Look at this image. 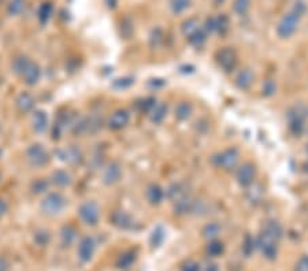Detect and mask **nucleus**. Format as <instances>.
I'll use <instances>...</instances> for the list:
<instances>
[{
  "label": "nucleus",
  "instance_id": "26",
  "mask_svg": "<svg viewBox=\"0 0 308 271\" xmlns=\"http://www.w3.org/2000/svg\"><path fill=\"white\" fill-rule=\"evenodd\" d=\"M222 232V227L218 222H210V223H207L204 227H203V230H201V235L204 238L207 240H217V237L219 235V233Z\"/></svg>",
  "mask_w": 308,
  "mask_h": 271
},
{
  "label": "nucleus",
  "instance_id": "23",
  "mask_svg": "<svg viewBox=\"0 0 308 271\" xmlns=\"http://www.w3.org/2000/svg\"><path fill=\"white\" fill-rule=\"evenodd\" d=\"M167 117V104L166 103H156L152 111L149 112V118L152 124H162Z\"/></svg>",
  "mask_w": 308,
  "mask_h": 271
},
{
  "label": "nucleus",
  "instance_id": "1",
  "mask_svg": "<svg viewBox=\"0 0 308 271\" xmlns=\"http://www.w3.org/2000/svg\"><path fill=\"white\" fill-rule=\"evenodd\" d=\"M308 108L303 104L294 106L288 111V125L289 130L293 133L294 136H300L307 127Z\"/></svg>",
  "mask_w": 308,
  "mask_h": 271
},
{
  "label": "nucleus",
  "instance_id": "19",
  "mask_svg": "<svg viewBox=\"0 0 308 271\" xmlns=\"http://www.w3.org/2000/svg\"><path fill=\"white\" fill-rule=\"evenodd\" d=\"M145 196H147V200L149 201V204L152 205H159L166 198V192L162 188L161 185L158 183H152L147 188V192H145Z\"/></svg>",
  "mask_w": 308,
  "mask_h": 271
},
{
  "label": "nucleus",
  "instance_id": "29",
  "mask_svg": "<svg viewBox=\"0 0 308 271\" xmlns=\"http://www.w3.org/2000/svg\"><path fill=\"white\" fill-rule=\"evenodd\" d=\"M136 260V253L133 251H127L125 253H122L119 259H118L117 266L119 269H129Z\"/></svg>",
  "mask_w": 308,
  "mask_h": 271
},
{
  "label": "nucleus",
  "instance_id": "7",
  "mask_svg": "<svg viewBox=\"0 0 308 271\" xmlns=\"http://www.w3.org/2000/svg\"><path fill=\"white\" fill-rule=\"evenodd\" d=\"M299 21L300 18H297L292 13H288L282 17V19L277 25V35L281 38H289L296 33V30L299 28Z\"/></svg>",
  "mask_w": 308,
  "mask_h": 271
},
{
  "label": "nucleus",
  "instance_id": "17",
  "mask_svg": "<svg viewBox=\"0 0 308 271\" xmlns=\"http://www.w3.org/2000/svg\"><path fill=\"white\" fill-rule=\"evenodd\" d=\"M48 115L44 110H36L32 114V126L36 133H45L48 129Z\"/></svg>",
  "mask_w": 308,
  "mask_h": 271
},
{
  "label": "nucleus",
  "instance_id": "46",
  "mask_svg": "<svg viewBox=\"0 0 308 271\" xmlns=\"http://www.w3.org/2000/svg\"><path fill=\"white\" fill-rule=\"evenodd\" d=\"M297 271H308V256H303L296 266Z\"/></svg>",
  "mask_w": 308,
  "mask_h": 271
},
{
  "label": "nucleus",
  "instance_id": "18",
  "mask_svg": "<svg viewBox=\"0 0 308 271\" xmlns=\"http://www.w3.org/2000/svg\"><path fill=\"white\" fill-rule=\"evenodd\" d=\"M262 233L272 237V240H275V241H279L282 238V235H284V227L277 220H267L263 225Z\"/></svg>",
  "mask_w": 308,
  "mask_h": 271
},
{
  "label": "nucleus",
  "instance_id": "45",
  "mask_svg": "<svg viewBox=\"0 0 308 271\" xmlns=\"http://www.w3.org/2000/svg\"><path fill=\"white\" fill-rule=\"evenodd\" d=\"M181 271H201V266L198 262H195V260H188L182 266Z\"/></svg>",
  "mask_w": 308,
  "mask_h": 271
},
{
  "label": "nucleus",
  "instance_id": "24",
  "mask_svg": "<svg viewBox=\"0 0 308 271\" xmlns=\"http://www.w3.org/2000/svg\"><path fill=\"white\" fill-rule=\"evenodd\" d=\"M77 238V229L72 225H66L60 230V241L65 247H70Z\"/></svg>",
  "mask_w": 308,
  "mask_h": 271
},
{
  "label": "nucleus",
  "instance_id": "10",
  "mask_svg": "<svg viewBox=\"0 0 308 271\" xmlns=\"http://www.w3.org/2000/svg\"><path fill=\"white\" fill-rule=\"evenodd\" d=\"M255 177H256V169L252 163H248V162L242 163L236 171V180L244 188H248L255 182Z\"/></svg>",
  "mask_w": 308,
  "mask_h": 271
},
{
  "label": "nucleus",
  "instance_id": "2",
  "mask_svg": "<svg viewBox=\"0 0 308 271\" xmlns=\"http://www.w3.org/2000/svg\"><path fill=\"white\" fill-rule=\"evenodd\" d=\"M66 198L60 192H50L40 203V210L50 217H55L66 208Z\"/></svg>",
  "mask_w": 308,
  "mask_h": 271
},
{
  "label": "nucleus",
  "instance_id": "44",
  "mask_svg": "<svg viewBox=\"0 0 308 271\" xmlns=\"http://www.w3.org/2000/svg\"><path fill=\"white\" fill-rule=\"evenodd\" d=\"M163 240H164V232H163V229L162 227L155 229L154 233H152V238H151L152 245L154 247H159L162 242H163Z\"/></svg>",
  "mask_w": 308,
  "mask_h": 271
},
{
  "label": "nucleus",
  "instance_id": "30",
  "mask_svg": "<svg viewBox=\"0 0 308 271\" xmlns=\"http://www.w3.org/2000/svg\"><path fill=\"white\" fill-rule=\"evenodd\" d=\"M170 7L174 14H182L191 7V0H171Z\"/></svg>",
  "mask_w": 308,
  "mask_h": 271
},
{
  "label": "nucleus",
  "instance_id": "49",
  "mask_svg": "<svg viewBox=\"0 0 308 271\" xmlns=\"http://www.w3.org/2000/svg\"><path fill=\"white\" fill-rule=\"evenodd\" d=\"M204 271H219V269H218V266L217 264H207V267H205V270Z\"/></svg>",
  "mask_w": 308,
  "mask_h": 271
},
{
  "label": "nucleus",
  "instance_id": "6",
  "mask_svg": "<svg viewBox=\"0 0 308 271\" xmlns=\"http://www.w3.org/2000/svg\"><path fill=\"white\" fill-rule=\"evenodd\" d=\"M217 63L225 73H232L238 63L237 54L233 48L225 47V48H222L217 52Z\"/></svg>",
  "mask_w": 308,
  "mask_h": 271
},
{
  "label": "nucleus",
  "instance_id": "41",
  "mask_svg": "<svg viewBox=\"0 0 308 271\" xmlns=\"http://www.w3.org/2000/svg\"><path fill=\"white\" fill-rule=\"evenodd\" d=\"M25 8V1L23 0H11L10 6H8V13L11 15L21 14Z\"/></svg>",
  "mask_w": 308,
  "mask_h": 271
},
{
  "label": "nucleus",
  "instance_id": "3",
  "mask_svg": "<svg viewBox=\"0 0 308 271\" xmlns=\"http://www.w3.org/2000/svg\"><path fill=\"white\" fill-rule=\"evenodd\" d=\"M238 161H240V152L237 148H226L213 158L214 164L225 171L235 170L238 164Z\"/></svg>",
  "mask_w": 308,
  "mask_h": 271
},
{
  "label": "nucleus",
  "instance_id": "43",
  "mask_svg": "<svg viewBox=\"0 0 308 271\" xmlns=\"http://www.w3.org/2000/svg\"><path fill=\"white\" fill-rule=\"evenodd\" d=\"M133 84H134V80H133L132 77H124V78H118V80L114 81L112 87L115 89H125L129 88Z\"/></svg>",
  "mask_w": 308,
  "mask_h": 271
},
{
  "label": "nucleus",
  "instance_id": "13",
  "mask_svg": "<svg viewBox=\"0 0 308 271\" xmlns=\"http://www.w3.org/2000/svg\"><path fill=\"white\" fill-rule=\"evenodd\" d=\"M19 77L22 78L23 82L29 87H33L36 85L37 82L41 78V69L37 65L36 62L33 60H29L28 65L25 66V69L22 70V73L19 74Z\"/></svg>",
  "mask_w": 308,
  "mask_h": 271
},
{
  "label": "nucleus",
  "instance_id": "21",
  "mask_svg": "<svg viewBox=\"0 0 308 271\" xmlns=\"http://www.w3.org/2000/svg\"><path fill=\"white\" fill-rule=\"evenodd\" d=\"M188 196V186L185 182H174L169 186V189L166 191V198H169L173 203H176L177 200Z\"/></svg>",
  "mask_w": 308,
  "mask_h": 271
},
{
  "label": "nucleus",
  "instance_id": "22",
  "mask_svg": "<svg viewBox=\"0 0 308 271\" xmlns=\"http://www.w3.org/2000/svg\"><path fill=\"white\" fill-rule=\"evenodd\" d=\"M51 183L56 185L58 188H66L70 186L73 182V177L67 171V170H56L54 171L51 176Z\"/></svg>",
  "mask_w": 308,
  "mask_h": 271
},
{
  "label": "nucleus",
  "instance_id": "4",
  "mask_svg": "<svg viewBox=\"0 0 308 271\" xmlns=\"http://www.w3.org/2000/svg\"><path fill=\"white\" fill-rule=\"evenodd\" d=\"M26 159L29 162V164L35 169H40L47 166L51 156L48 154V151L45 149L41 144H32L28 149H26Z\"/></svg>",
  "mask_w": 308,
  "mask_h": 271
},
{
  "label": "nucleus",
  "instance_id": "48",
  "mask_svg": "<svg viewBox=\"0 0 308 271\" xmlns=\"http://www.w3.org/2000/svg\"><path fill=\"white\" fill-rule=\"evenodd\" d=\"M8 270V262L3 256H0V271Z\"/></svg>",
  "mask_w": 308,
  "mask_h": 271
},
{
  "label": "nucleus",
  "instance_id": "39",
  "mask_svg": "<svg viewBox=\"0 0 308 271\" xmlns=\"http://www.w3.org/2000/svg\"><path fill=\"white\" fill-rule=\"evenodd\" d=\"M30 59L28 58V56H23V55H21V56H18V58H15L14 59V62H13V72H14L15 74H19L22 73V70L25 69V66L28 65V62H29Z\"/></svg>",
  "mask_w": 308,
  "mask_h": 271
},
{
  "label": "nucleus",
  "instance_id": "27",
  "mask_svg": "<svg viewBox=\"0 0 308 271\" xmlns=\"http://www.w3.org/2000/svg\"><path fill=\"white\" fill-rule=\"evenodd\" d=\"M188 41H189V44L193 45V47H196V48L203 47L205 41H207V32H205V30L199 29L198 32H195L193 35H191V36L188 37Z\"/></svg>",
  "mask_w": 308,
  "mask_h": 271
},
{
  "label": "nucleus",
  "instance_id": "12",
  "mask_svg": "<svg viewBox=\"0 0 308 271\" xmlns=\"http://www.w3.org/2000/svg\"><path fill=\"white\" fill-rule=\"evenodd\" d=\"M59 161L65 162L67 164H80L84 161V154L78 147H67L58 149L56 152Z\"/></svg>",
  "mask_w": 308,
  "mask_h": 271
},
{
  "label": "nucleus",
  "instance_id": "32",
  "mask_svg": "<svg viewBox=\"0 0 308 271\" xmlns=\"http://www.w3.org/2000/svg\"><path fill=\"white\" fill-rule=\"evenodd\" d=\"M200 29L199 28V19L198 18H189L188 21H185L182 23V32L186 37H189L193 35L195 32H198Z\"/></svg>",
  "mask_w": 308,
  "mask_h": 271
},
{
  "label": "nucleus",
  "instance_id": "36",
  "mask_svg": "<svg viewBox=\"0 0 308 271\" xmlns=\"http://www.w3.org/2000/svg\"><path fill=\"white\" fill-rule=\"evenodd\" d=\"M307 3L304 1V0H294L293 4H292V10H290V13L293 15H296L297 18H301V17H304L306 13H307Z\"/></svg>",
  "mask_w": 308,
  "mask_h": 271
},
{
  "label": "nucleus",
  "instance_id": "40",
  "mask_svg": "<svg viewBox=\"0 0 308 271\" xmlns=\"http://www.w3.org/2000/svg\"><path fill=\"white\" fill-rule=\"evenodd\" d=\"M255 248H256V240H254L251 235H247L244 242H242V252H244L247 256H250L251 253L255 251Z\"/></svg>",
  "mask_w": 308,
  "mask_h": 271
},
{
  "label": "nucleus",
  "instance_id": "5",
  "mask_svg": "<svg viewBox=\"0 0 308 271\" xmlns=\"http://www.w3.org/2000/svg\"><path fill=\"white\" fill-rule=\"evenodd\" d=\"M78 217L87 226H96L100 219V207L96 201H84L78 207Z\"/></svg>",
  "mask_w": 308,
  "mask_h": 271
},
{
  "label": "nucleus",
  "instance_id": "50",
  "mask_svg": "<svg viewBox=\"0 0 308 271\" xmlns=\"http://www.w3.org/2000/svg\"><path fill=\"white\" fill-rule=\"evenodd\" d=\"M107 4H109L110 7H115V4H117V0H107Z\"/></svg>",
  "mask_w": 308,
  "mask_h": 271
},
{
  "label": "nucleus",
  "instance_id": "37",
  "mask_svg": "<svg viewBox=\"0 0 308 271\" xmlns=\"http://www.w3.org/2000/svg\"><path fill=\"white\" fill-rule=\"evenodd\" d=\"M217 21V32L219 35H225L229 30V26H230V21H229V17L225 14H220L219 17L215 18Z\"/></svg>",
  "mask_w": 308,
  "mask_h": 271
},
{
  "label": "nucleus",
  "instance_id": "8",
  "mask_svg": "<svg viewBox=\"0 0 308 271\" xmlns=\"http://www.w3.org/2000/svg\"><path fill=\"white\" fill-rule=\"evenodd\" d=\"M256 247L262 252V255L270 260L274 259L278 253V241L272 240V237L263 235V233H260V235L257 237Z\"/></svg>",
  "mask_w": 308,
  "mask_h": 271
},
{
  "label": "nucleus",
  "instance_id": "38",
  "mask_svg": "<svg viewBox=\"0 0 308 271\" xmlns=\"http://www.w3.org/2000/svg\"><path fill=\"white\" fill-rule=\"evenodd\" d=\"M50 238H51L50 232L45 230V229H38L36 233H35V241H36L40 247L47 245V244L50 242Z\"/></svg>",
  "mask_w": 308,
  "mask_h": 271
},
{
  "label": "nucleus",
  "instance_id": "9",
  "mask_svg": "<svg viewBox=\"0 0 308 271\" xmlns=\"http://www.w3.org/2000/svg\"><path fill=\"white\" fill-rule=\"evenodd\" d=\"M130 121V112L126 108H119L111 114V117L107 121V127L112 132H119L125 129Z\"/></svg>",
  "mask_w": 308,
  "mask_h": 271
},
{
  "label": "nucleus",
  "instance_id": "35",
  "mask_svg": "<svg viewBox=\"0 0 308 271\" xmlns=\"http://www.w3.org/2000/svg\"><path fill=\"white\" fill-rule=\"evenodd\" d=\"M156 103L158 102H156V99H154V97H145V99H141L140 102H137L136 106L139 107L140 112H147V114H149Z\"/></svg>",
  "mask_w": 308,
  "mask_h": 271
},
{
  "label": "nucleus",
  "instance_id": "25",
  "mask_svg": "<svg viewBox=\"0 0 308 271\" xmlns=\"http://www.w3.org/2000/svg\"><path fill=\"white\" fill-rule=\"evenodd\" d=\"M192 112H193V107L189 102H181L177 104L174 114L178 121H186L188 118H191Z\"/></svg>",
  "mask_w": 308,
  "mask_h": 271
},
{
  "label": "nucleus",
  "instance_id": "11",
  "mask_svg": "<svg viewBox=\"0 0 308 271\" xmlns=\"http://www.w3.org/2000/svg\"><path fill=\"white\" fill-rule=\"evenodd\" d=\"M122 177V164L118 161L110 162L106 169L103 171V183L104 185H115L117 182H119Z\"/></svg>",
  "mask_w": 308,
  "mask_h": 271
},
{
  "label": "nucleus",
  "instance_id": "52",
  "mask_svg": "<svg viewBox=\"0 0 308 271\" xmlns=\"http://www.w3.org/2000/svg\"><path fill=\"white\" fill-rule=\"evenodd\" d=\"M306 169H307V171H308V163H307V164H306Z\"/></svg>",
  "mask_w": 308,
  "mask_h": 271
},
{
  "label": "nucleus",
  "instance_id": "34",
  "mask_svg": "<svg viewBox=\"0 0 308 271\" xmlns=\"http://www.w3.org/2000/svg\"><path fill=\"white\" fill-rule=\"evenodd\" d=\"M251 8V0H235L233 1V11L237 15H245Z\"/></svg>",
  "mask_w": 308,
  "mask_h": 271
},
{
  "label": "nucleus",
  "instance_id": "47",
  "mask_svg": "<svg viewBox=\"0 0 308 271\" xmlns=\"http://www.w3.org/2000/svg\"><path fill=\"white\" fill-rule=\"evenodd\" d=\"M8 211V204L3 200V199H0V217L1 215H4V214Z\"/></svg>",
  "mask_w": 308,
  "mask_h": 271
},
{
  "label": "nucleus",
  "instance_id": "33",
  "mask_svg": "<svg viewBox=\"0 0 308 271\" xmlns=\"http://www.w3.org/2000/svg\"><path fill=\"white\" fill-rule=\"evenodd\" d=\"M52 11H54V7H52L51 3H44L38 10V21H40V23L44 25V23L48 22V19L51 18Z\"/></svg>",
  "mask_w": 308,
  "mask_h": 271
},
{
  "label": "nucleus",
  "instance_id": "42",
  "mask_svg": "<svg viewBox=\"0 0 308 271\" xmlns=\"http://www.w3.org/2000/svg\"><path fill=\"white\" fill-rule=\"evenodd\" d=\"M263 96L266 97H270L275 93V90H277V84H275V81L274 80H266L263 84Z\"/></svg>",
  "mask_w": 308,
  "mask_h": 271
},
{
  "label": "nucleus",
  "instance_id": "20",
  "mask_svg": "<svg viewBox=\"0 0 308 271\" xmlns=\"http://www.w3.org/2000/svg\"><path fill=\"white\" fill-rule=\"evenodd\" d=\"M35 97L30 95L29 92H21L17 100H15V106L17 108L23 112V114H28L30 111H33L35 108Z\"/></svg>",
  "mask_w": 308,
  "mask_h": 271
},
{
  "label": "nucleus",
  "instance_id": "31",
  "mask_svg": "<svg viewBox=\"0 0 308 271\" xmlns=\"http://www.w3.org/2000/svg\"><path fill=\"white\" fill-rule=\"evenodd\" d=\"M50 183L51 181H47L45 178H38L36 180L35 182L32 183V193H35V195H41V193H45V192L48 191V188H50Z\"/></svg>",
  "mask_w": 308,
  "mask_h": 271
},
{
  "label": "nucleus",
  "instance_id": "51",
  "mask_svg": "<svg viewBox=\"0 0 308 271\" xmlns=\"http://www.w3.org/2000/svg\"><path fill=\"white\" fill-rule=\"evenodd\" d=\"M306 151H307V155H308V144H307V148H306Z\"/></svg>",
  "mask_w": 308,
  "mask_h": 271
},
{
  "label": "nucleus",
  "instance_id": "28",
  "mask_svg": "<svg viewBox=\"0 0 308 271\" xmlns=\"http://www.w3.org/2000/svg\"><path fill=\"white\" fill-rule=\"evenodd\" d=\"M223 244L222 241L219 240H211V241L208 242V245H207V253H208V256H213V257H217V256H220L222 253H223Z\"/></svg>",
  "mask_w": 308,
  "mask_h": 271
},
{
  "label": "nucleus",
  "instance_id": "15",
  "mask_svg": "<svg viewBox=\"0 0 308 271\" xmlns=\"http://www.w3.org/2000/svg\"><path fill=\"white\" fill-rule=\"evenodd\" d=\"M110 220L114 226L122 229V230H130L134 226L133 218L125 211H114L110 215Z\"/></svg>",
  "mask_w": 308,
  "mask_h": 271
},
{
  "label": "nucleus",
  "instance_id": "14",
  "mask_svg": "<svg viewBox=\"0 0 308 271\" xmlns=\"http://www.w3.org/2000/svg\"><path fill=\"white\" fill-rule=\"evenodd\" d=\"M96 249V242L92 237H84L82 240L78 244V249H77V253H78V259H80L82 263H88L89 260L93 257V253H95Z\"/></svg>",
  "mask_w": 308,
  "mask_h": 271
},
{
  "label": "nucleus",
  "instance_id": "16",
  "mask_svg": "<svg viewBox=\"0 0 308 271\" xmlns=\"http://www.w3.org/2000/svg\"><path fill=\"white\" fill-rule=\"evenodd\" d=\"M254 81H255V73L251 69L245 67V69H242V70H240L237 73L235 78V84L240 90H248L252 87Z\"/></svg>",
  "mask_w": 308,
  "mask_h": 271
}]
</instances>
